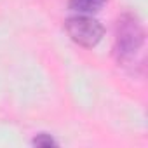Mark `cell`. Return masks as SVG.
I'll list each match as a JSON object with an SVG mask.
<instances>
[{"label":"cell","mask_w":148,"mask_h":148,"mask_svg":"<svg viewBox=\"0 0 148 148\" xmlns=\"http://www.w3.org/2000/svg\"><path fill=\"white\" fill-rule=\"evenodd\" d=\"M145 47V28L141 19L134 12H124L117 19L115 30V44H113V56L119 66L134 68L141 64Z\"/></svg>","instance_id":"1"},{"label":"cell","mask_w":148,"mask_h":148,"mask_svg":"<svg viewBox=\"0 0 148 148\" xmlns=\"http://www.w3.org/2000/svg\"><path fill=\"white\" fill-rule=\"evenodd\" d=\"M64 30L71 42L84 49H94L105 37L103 25L91 14H77L64 21Z\"/></svg>","instance_id":"2"},{"label":"cell","mask_w":148,"mask_h":148,"mask_svg":"<svg viewBox=\"0 0 148 148\" xmlns=\"http://www.w3.org/2000/svg\"><path fill=\"white\" fill-rule=\"evenodd\" d=\"M106 4V0H68V9L77 14H96Z\"/></svg>","instance_id":"3"},{"label":"cell","mask_w":148,"mask_h":148,"mask_svg":"<svg viewBox=\"0 0 148 148\" xmlns=\"http://www.w3.org/2000/svg\"><path fill=\"white\" fill-rule=\"evenodd\" d=\"M32 145L33 146H38V148H51V146H58V141L51 134H47V132H38L32 139Z\"/></svg>","instance_id":"4"}]
</instances>
